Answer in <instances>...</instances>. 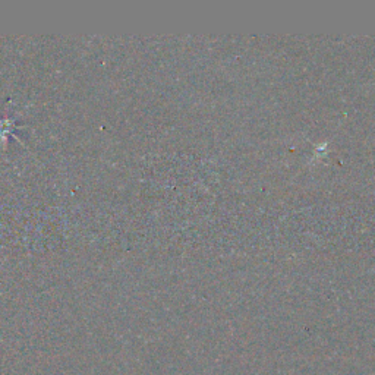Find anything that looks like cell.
<instances>
[{
    "label": "cell",
    "instance_id": "6da1fadb",
    "mask_svg": "<svg viewBox=\"0 0 375 375\" xmlns=\"http://www.w3.org/2000/svg\"><path fill=\"white\" fill-rule=\"evenodd\" d=\"M15 129H16V125H15L13 119H0V138L6 139L7 135H13ZM15 138H18V136H15Z\"/></svg>",
    "mask_w": 375,
    "mask_h": 375
}]
</instances>
